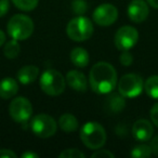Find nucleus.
<instances>
[{
  "instance_id": "f257e3e1",
  "label": "nucleus",
  "mask_w": 158,
  "mask_h": 158,
  "mask_svg": "<svg viewBox=\"0 0 158 158\" xmlns=\"http://www.w3.org/2000/svg\"><path fill=\"white\" fill-rule=\"evenodd\" d=\"M90 87L99 94H107L117 85V72L112 64L99 62L92 66L89 74Z\"/></svg>"
},
{
  "instance_id": "f03ea898",
  "label": "nucleus",
  "mask_w": 158,
  "mask_h": 158,
  "mask_svg": "<svg viewBox=\"0 0 158 158\" xmlns=\"http://www.w3.org/2000/svg\"><path fill=\"white\" fill-rule=\"evenodd\" d=\"M80 139L85 146L90 149L102 148L106 142V131L103 126L95 121H89L80 130Z\"/></svg>"
},
{
  "instance_id": "7ed1b4c3",
  "label": "nucleus",
  "mask_w": 158,
  "mask_h": 158,
  "mask_svg": "<svg viewBox=\"0 0 158 158\" xmlns=\"http://www.w3.org/2000/svg\"><path fill=\"white\" fill-rule=\"evenodd\" d=\"M7 31L12 39H15L18 41L26 40L34 33V22L27 15L15 14L8 22Z\"/></svg>"
},
{
  "instance_id": "20e7f679",
  "label": "nucleus",
  "mask_w": 158,
  "mask_h": 158,
  "mask_svg": "<svg viewBox=\"0 0 158 158\" xmlns=\"http://www.w3.org/2000/svg\"><path fill=\"white\" fill-rule=\"evenodd\" d=\"M66 79L56 69H48L40 77V88L46 94L57 97L65 90Z\"/></svg>"
},
{
  "instance_id": "39448f33",
  "label": "nucleus",
  "mask_w": 158,
  "mask_h": 158,
  "mask_svg": "<svg viewBox=\"0 0 158 158\" xmlns=\"http://www.w3.org/2000/svg\"><path fill=\"white\" fill-rule=\"evenodd\" d=\"M93 24L88 18L78 15L70 20L66 26V34L69 39L77 42L86 41L93 34Z\"/></svg>"
},
{
  "instance_id": "423d86ee",
  "label": "nucleus",
  "mask_w": 158,
  "mask_h": 158,
  "mask_svg": "<svg viewBox=\"0 0 158 158\" xmlns=\"http://www.w3.org/2000/svg\"><path fill=\"white\" fill-rule=\"evenodd\" d=\"M144 89L143 79L136 74L123 75L118 82V92L123 98L133 99L142 93Z\"/></svg>"
},
{
  "instance_id": "0eeeda50",
  "label": "nucleus",
  "mask_w": 158,
  "mask_h": 158,
  "mask_svg": "<svg viewBox=\"0 0 158 158\" xmlns=\"http://www.w3.org/2000/svg\"><path fill=\"white\" fill-rule=\"evenodd\" d=\"M31 131L39 138L47 139L54 135L57 130V123L53 117L48 114H38L33 118L31 123Z\"/></svg>"
},
{
  "instance_id": "6e6552de",
  "label": "nucleus",
  "mask_w": 158,
  "mask_h": 158,
  "mask_svg": "<svg viewBox=\"0 0 158 158\" xmlns=\"http://www.w3.org/2000/svg\"><path fill=\"white\" fill-rule=\"evenodd\" d=\"M9 114L18 123H26L33 115V105L24 97L14 98L9 105Z\"/></svg>"
},
{
  "instance_id": "1a4fd4ad",
  "label": "nucleus",
  "mask_w": 158,
  "mask_h": 158,
  "mask_svg": "<svg viewBox=\"0 0 158 158\" xmlns=\"http://www.w3.org/2000/svg\"><path fill=\"white\" fill-rule=\"evenodd\" d=\"M139 40V31L132 26H123L116 31L114 41L118 50L127 51L132 49Z\"/></svg>"
},
{
  "instance_id": "9d476101",
  "label": "nucleus",
  "mask_w": 158,
  "mask_h": 158,
  "mask_svg": "<svg viewBox=\"0 0 158 158\" xmlns=\"http://www.w3.org/2000/svg\"><path fill=\"white\" fill-rule=\"evenodd\" d=\"M92 18L100 26H110L118 19V10L110 3H103L94 10Z\"/></svg>"
},
{
  "instance_id": "9b49d317",
  "label": "nucleus",
  "mask_w": 158,
  "mask_h": 158,
  "mask_svg": "<svg viewBox=\"0 0 158 158\" xmlns=\"http://www.w3.org/2000/svg\"><path fill=\"white\" fill-rule=\"evenodd\" d=\"M148 14V5L144 0H132L128 7V16L134 23L144 22Z\"/></svg>"
},
{
  "instance_id": "f8f14e48",
  "label": "nucleus",
  "mask_w": 158,
  "mask_h": 158,
  "mask_svg": "<svg viewBox=\"0 0 158 158\" xmlns=\"http://www.w3.org/2000/svg\"><path fill=\"white\" fill-rule=\"evenodd\" d=\"M132 134L140 142L149 141L154 134L153 125L146 119H139L132 126Z\"/></svg>"
},
{
  "instance_id": "ddd939ff",
  "label": "nucleus",
  "mask_w": 158,
  "mask_h": 158,
  "mask_svg": "<svg viewBox=\"0 0 158 158\" xmlns=\"http://www.w3.org/2000/svg\"><path fill=\"white\" fill-rule=\"evenodd\" d=\"M66 84L75 91L85 92L88 87V80L81 72L69 70L66 75Z\"/></svg>"
},
{
  "instance_id": "4468645a",
  "label": "nucleus",
  "mask_w": 158,
  "mask_h": 158,
  "mask_svg": "<svg viewBox=\"0 0 158 158\" xmlns=\"http://www.w3.org/2000/svg\"><path fill=\"white\" fill-rule=\"evenodd\" d=\"M19 91V84L15 79L3 78L0 81V98L3 100H9L13 98Z\"/></svg>"
},
{
  "instance_id": "2eb2a0df",
  "label": "nucleus",
  "mask_w": 158,
  "mask_h": 158,
  "mask_svg": "<svg viewBox=\"0 0 158 158\" xmlns=\"http://www.w3.org/2000/svg\"><path fill=\"white\" fill-rule=\"evenodd\" d=\"M39 75V68L34 65H27L22 67L16 74L18 80L23 85H29L37 79Z\"/></svg>"
},
{
  "instance_id": "dca6fc26",
  "label": "nucleus",
  "mask_w": 158,
  "mask_h": 158,
  "mask_svg": "<svg viewBox=\"0 0 158 158\" xmlns=\"http://www.w3.org/2000/svg\"><path fill=\"white\" fill-rule=\"evenodd\" d=\"M70 61L77 67H86L89 64V53L87 50H85L84 48H80V47H77L74 48L70 52Z\"/></svg>"
},
{
  "instance_id": "f3484780",
  "label": "nucleus",
  "mask_w": 158,
  "mask_h": 158,
  "mask_svg": "<svg viewBox=\"0 0 158 158\" xmlns=\"http://www.w3.org/2000/svg\"><path fill=\"white\" fill-rule=\"evenodd\" d=\"M59 126L64 132L66 133H72L75 132L79 127V123L77 118L73 114H63L59 119Z\"/></svg>"
},
{
  "instance_id": "a211bd4d",
  "label": "nucleus",
  "mask_w": 158,
  "mask_h": 158,
  "mask_svg": "<svg viewBox=\"0 0 158 158\" xmlns=\"http://www.w3.org/2000/svg\"><path fill=\"white\" fill-rule=\"evenodd\" d=\"M125 105H126V101L120 93H112L106 99L105 102L106 108H108V110L113 113L121 112L125 108Z\"/></svg>"
},
{
  "instance_id": "6ab92c4d",
  "label": "nucleus",
  "mask_w": 158,
  "mask_h": 158,
  "mask_svg": "<svg viewBox=\"0 0 158 158\" xmlns=\"http://www.w3.org/2000/svg\"><path fill=\"white\" fill-rule=\"evenodd\" d=\"M144 89L148 97L154 100H158V75H154L146 79Z\"/></svg>"
},
{
  "instance_id": "aec40b11",
  "label": "nucleus",
  "mask_w": 158,
  "mask_h": 158,
  "mask_svg": "<svg viewBox=\"0 0 158 158\" xmlns=\"http://www.w3.org/2000/svg\"><path fill=\"white\" fill-rule=\"evenodd\" d=\"M21 52V47L19 44V41L15 39L10 40L9 42H7L3 48V53H5L6 57L8 59H15Z\"/></svg>"
},
{
  "instance_id": "412c9836",
  "label": "nucleus",
  "mask_w": 158,
  "mask_h": 158,
  "mask_svg": "<svg viewBox=\"0 0 158 158\" xmlns=\"http://www.w3.org/2000/svg\"><path fill=\"white\" fill-rule=\"evenodd\" d=\"M152 154H153V152H152L151 145L140 144L132 149L130 155L133 158H148L152 156Z\"/></svg>"
},
{
  "instance_id": "4be33fe9",
  "label": "nucleus",
  "mask_w": 158,
  "mask_h": 158,
  "mask_svg": "<svg viewBox=\"0 0 158 158\" xmlns=\"http://www.w3.org/2000/svg\"><path fill=\"white\" fill-rule=\"evenodd\" d=\"M12 2L22 11H33L38 6L39 0H12Z\"/></svg>"
},
{
  "instance_id": "5701e85b",
  "label": "nucleus",
  "mask_w": 158,
  "mask_h": 158,
  "mask_svg": "<svg viewBox=\"0 0 158 158\" xmlns=\"http://www.w3.org/2000/svg\"><path fill=\"white\" fill-rule=\"evenodd\" d=\"M85 154L77 148H67L59 155L61 158H85Z\"/></svg>"
},
{
  "instance_id": "b1692460",
  "label": "nucleus",
  "mask_w": 158,
  "mask_h": 158,
  "mask_svg": "<svg viewBox=\"0 0 158 158\" xmlns=\"http://www.w3.org/2000/svg\"><path fill=\"white\" fill-rule=\"evenodd\" d=\"M72 8L75 13L80 15V14H84L87 11L88 5H87V2L85 0H74L72 3Z\"/></svg>"
},
{
  "instance_id": "393cba45",
  "label": "nucleus",
  "mask_w": 158,
  "mask_h": 158,
  "mask_svg": "<svg viewBox=\"0 0 158 158\" xmlns=\"http://www.w3.org/2000/svg\"><path fill=\"white\" fill-rule=\"evenodd\" d=\"M119 61L120 63L123 64V66H130L132 63H133V56H132L131 53L128 52L127 51H123V53L119 56Z\"/></svg>"
},
{
  "instance_id": "a878e982",
  "label": "nucleus",
  "mask_w": 158,
  "mask_h": 158,
  "mask_svg": "<svg viewBox=\"0 0 158 158\" xmlns=\"http://www.w3.org/2000/svg\"><path fill=\"white\" fill-rule=\"evenodd\" d=\"M114 153L107 151V149H100L92 154V158H114Z\"/></svg>"
},
{
  "instance_id": "bb28decb",
  "label": "nucleus",
  "mask_w": 158,
  "mask_h": 158,
  "mask_svg": "<svg viewBox=\"0 0 158 158\" xmlns=\"http://www.w3.org/2000/svg\"><path fill=\"white\" fill-rule=\"evenodd\" d=\"M151 119L152 123L158 128V102L154 104L153 107L151 108Z\"/></svg>"
},
{
  "instance_id": "cd10ccee",
  "label": "nucleus",
  "mask_w": 158,
  "mask_h": 158,
  "mask_svg": "<svg viewBox=\"0 0 158 158\" xmlns=\"http://www.w3.org/2000/svg\"><path fill=\"white\" fill-rule=\"evenodd\" d=\"M10 8L9 0H0V18L5 16L8 13Z\"/></svg>"
},
{
  "instance_id": "c85d7f7f",
  "label": "nucleus",
  "mask_w": 158,
  "mask_h": 158,
  "mask_svg": "<svg viewBox=\"0 0 158 158\" xmlns=\"http://www.w3.org/2000/svg\"><path fill=\"white\" fill-rule=\"evenodd\" d=\"M16 154L12 152L11 149L2 148L0 149V158H16Z\"/></svg>"
},
{
  "instance_id": "c756f323",
  "label": "nucleus",
  "mask_w": 158,
  "mask_h": 158,
  "mask_svg": "<svg viewBox=\"0 0 158 158\" xmlns=\"http://www.w3.org/2000/svg\"><path fill=\"white\" fill-rule=\"evenodd\" d=\"M151 148L152 152H153L154 155L158 156V135H156L153 140L151 141Z\"/></svg>"
},
{
  "instance_id": "7c9ffc66",
  "label": "nucleus",
  "mask_w": 158,
  "mask_h": 158,
  "mask_svg": "<svg viewBox=\"0 0 158 158\" xmlns=\"http://www.w3.org/2000/svg\"><path fill=\"white\" fill-rule=\"evenodd\" d=\"M39 155L36 153H33V152H26L22 155V158H38Z\"/></svg>"
},
{
  "instance_id": "2f4dec72",
  "label": "nucleus",
  "mask_w": 158,
  "mask_h": 158,
  "mask_svg": "<svg viewBox=\"0 0 158 158\" xmlns=\"http://www.w3.org/2000/svg\"><path fill=\"white\" fill-rule=\"evenodd\" d=\"M147 2L154 9H158V0H147Z\"/></svg>"
},
{
  "instance_id": "473e14b6",
  "label": "nucleus",
  "mask_w": 158,
  "mask_h": 158,
  "mask_svg": "<svg viewBox=\"0 0 158 158\" xmlns=\"http://www.w3.org/2000/svg\"><path fill=\"white\" fill-rule=\"evenodd\" d=\"M5 42H6V34L0 29V47L3 46Z\"/></svg>"
}]
</instances>
